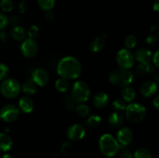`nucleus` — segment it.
<instances>
[{
	"label": "nucleus",
	"mask_w": 159,
	"mask_h": 158,
	"mask_svg": "<svg viewBox=\"0 0 159 158\" xmlns=\"http://www.w3.org/2000/svg\"><path fill=\"white\" fill-rule=\"evenodd\" d=\"M82 64L73 56H66L61 59L57 65V73L59 77L67 80L77 79L82 74Z\"/></svg>",
	"instance_id": "nucleus-1"
},
{
	"label": "nucleus",
	"mask_w": 159,
	"mask_h": 158,
	"mask_svg": "<svg viewBox=\"0 0 159 158\" xmlns=\"http://www.w3.org/2000/svg\"><path fill=\"white\" fill-rule=\"evenodd\" d=\"M99 150L104 156L113 157L120 150V146L116 137L110 133H104L99 139Z\"/></svg>",
	"instance_id": "nucleus-2"
},
{
	"label": "nucleus",
	"mask_w": 159,
	"mask_h": 158,
	"mask_svg": "<svg viewBox=\"0 0 159 158\" xmlns=\"http://www.w3.org/2000/svg\"><path fill=\"white\" fill-rule=\"evenodd\" d=\"M109 81L113 86L122 88L131 85L134 81V74L130 70L119 68L110 73Z\"/></svg>",
	"instance_id": "nucleus-3"
},
{
	"label": "nucleus",
	"mask_w": 159,
	"mask_h": 158,
	"mask_svg": "<svg viewBox=\"0 0 159 158\" xmlns=\"http://www.w3.org/2000/svg\"><path fill=\"white\" fill-rule=\"evenodd\" d=\"M125 118L132 123H138L145 119L147 116V109L145 106L138 102L129 103L126 107Z\"/></svg>",
	"instance_id": "nucleus-4"
},
{
	"label": "nucleus",
	"mask_w": 159,
	"mask_h": 158,
	"mask_svg": "<svg viewBox=\"0 0 159 158\" xmlns=\"http://www.w3.org/2000/svg\"><path fill=\"white\" fill-rule=\"evenodd\" d=\"M91 94V89L88 84L82 80L76 81L71 88V99L76 104L85 103L89 100Z\"/></svg>",
	"instance_id": "nucleus-5"
},
{
	"label": "nucleus",
	"mask_w": 159,
	"mask_h": 158,
	"mask_svg": "<svg viewBox=\"0 0 159 158\" xmlns=\"http://www.w3.org/2000/svg\"><path fill=\"white\" fill-rule=\"evenodd\" d=\"M21 91V85L20 82L12 77H7L2 81L0 84V93L6 99H14L20 94Z\"/></svg>",
	"instance_id": "nucleus-6"
},
{
	"label": "nucleus",
	"mask_w": 159,
	"mask_h": 158,
	"mask_svg": "<svg viewBox=\"0 0 159 158\" xmlns=\"http://www.w3.org/2000/svg\"><path fill=\"white\" fill-rule=\"evenodd\" d=\"M116 61L120 68L130 70L134 64V57L130 50L121 48L116 54Z\"/></svg>",
	"instance_id": "nucleus-7"
},
{
	"label": "nucleus",
	"mask_w": 159,
	"mask_h": 158,
	"mask_svg": "<svg viewBox=\"0 0 159 158\" xmlns=\"http://www.w3.org/2000/svg\"><path fill=\"white\" fill-rule=\"evenodd\" d=\"M20 51L23 57L26 58H32L38 54L39 46L35 40L26 38L20 43Z\"/></svg>",
	"instance_id": "nucleus-8"
},
{
	"label": "nucleus",
	"mask_w": 159,
	"mask_h": 158,
	"mask_svg": "<svg viewBox=\"0 0 159 158\" xmlns=\"http://www.w3.org/2000/svg\"><path fill=\"white\" fill-rule=\"evenodd\" d=\"M20 110L13 104H7L0 109V119L5 122H12L20 116Z\"/></svg>",
	"instance_id": "nucleus-9"
},
{
	"label": "nucleus",
	"mask_w": 159,
	"mask_h": 158,
	"mask_svg": "<svg viewBox=\"0 0 159 158\" xmlns=\"http://www.w3.org/2000/svg\"><path fill=\"white\" fill-rule=\"evenodd\" d=\"M85 133H86V130H85V126L80 123L72 124L68 127L66 132L68 139L73 142L82 140L85 137Z\"/></svg>",
	"instance_id": "nucleus-10"
},
{
	"label": "nucleus",
	"mask_w": 159,
	"mask_h": 158,
	"mask_svg": "<svg viewBox=\"0 0 159 158\" xmlns=\"http://www.w3.org/2000/svg\"><path fill=\"white\" fill-rule=\"evenodd\" d=\"M116 140L119 143L120 148H125L131 143L134 139V134L132 130L129 127H120L116 133Z\"/></svg>",
	"instance_id": "nucleus-11"
},
{
	"label": "nucleus",
	"mask_w": 159,
	"mask_h": 158,
	"mask_svg": "<svg viewBox=\"0 0 159 158\" xmlns=\"http://www.w3.org/2000/svg\"><path fill=\"white\" fill-rule=\"evenodd\" d=\"M31 79L37 85V86L44 87L49 82L50 76L44 68H37L32 72Z\"/></svg>",
	"instance_id": "nucleus-12"
},
{
	"label": "nucleus",
	"mask_w": 159,
	"mask_h": 158,
	"mask_svg": "<svg viewBox=\"0 0 159 158\" xmlns=\"http://www.w3.org/2000/svg\"><path fill=\"white\" fill-rule=\"evenodd\" d=\"M152 55L153 54L150 50L145 47H141L135 51L134 57V60L141 64H148L152 63Z\"/></svg>",
	"instance_id": "nucleus-13"
},
{
	"label": "nucleus",
	"mask_w": 159,
	"mask_h": 158,
	"mask_svg": "<svg viewBox=\"0 0 159 158\" xmlns=\"http://www.w3.org/2000/svg\"><path fill=\"white\" fill-rule=\"evenodd\" d=\"M158 91V84L153 81H144L140 87V92L144 98H152L155 96Z\"/></svg>",
	"instance_id": "nucleus-14"
},
{
	"label": "nucleus",
	"mask_w": 159,
	"mask_h": 158,
	"mask_svg": "<svg viewBox=\"0 0 159 158\" xmlns=\"http://www.w3.org/2000/svg\"><path fill=\"white\" fill-rule=\"evenodd\" d=\"M17 107L21 112L24 114H30L34 108V102L30 96L25 95L20 98Z\"/></svg>",
	"instance_id": "nucleus-15"
},
{
	"label": "nucleus",
	"mask_w": 159,
	"mask_h": 158,
	"mask_svg": "<svg viewBox=\"0 0 159 158\" xmlns=\"http://www.w3.org/2000/svg\"><path fill=\"white\" fill-rule=\"evenodd\" d=\"M110 101V98L105 91H99L96 93L92 99L93 105L97 108H102L107 106Z\"/></svg>",
	"instance_id": "nucleus-16"
},
{
	"label": "nucleus",
	"mask_w": 159,
	"mask_h": 158,
	"mask_svg": "<svg viewBox=\"0 0 159 158\" xmlns=\"http://www.w3.org/2000/svg\"><path fill=\"white\" fill-rule=\"evenodd\" d=\"M124 115L121 114V112H113L110 113L107 119V122L108 124L114 129H119L122 127V125L124 123Z\"/></svg>",
	"instance_id": "nucleus-17"
},
{
	"label": "nucleus",
	"mask_w": 159,
	"mask_h": 158,
	"mask_svg": "<svg viewBox=\"0 0 159 158\" xmlns=\"http://www.w3.org/2000/svg\"><path fill=\"white\" fill-rule=\"evenodd\" d=\"M120 98L127 104L131 103L136 98V91L133 87L130 85L124 87L122 88V91L120 92Z\"/></svg>",
	"instance_id": "nucleus-18"
},
{
	"label": "nucleus",
	"mask_w": 159,
	"mask_h": 158,
	"mask_svg": "<svg viewBox=\"0 0 159 158\" xmlns=\"http://www.w3.org/2000/svg\"><path fill=\"white\" fill-rule=\"evenodd\" d=\"M12 139L8 133H0V151L8 152L12 147Z\"/></svg>",
	"instance_id": "nucleus-19"
},
{
	"label": "nucleus",
	"mask_w": 159,
	"mask_h": 158,
	"mask_svg": "<svg viewBox=\"0 0 159 158\" xmlns=\"http://www.w3.org/2000/svg\"><path fill=\"white\" fill-rule=\"evenodd\" d=\"M105 46V39L102 37H96L90 41L89 47L93 53H99L103 50Z\"/></svg>",
	"instance_id": "nucleus-20"
},
{
	"label": "nucleus",
	"mask_w": 159,
	"mask_h": 158,
	"mask_svg": "<svg viewBox=\"0 0 159 158\" xmlns=\"http://www.w3.org/2000/svg\"><path fill=\"white\" fill-rule=\"evenodd\" d=\"M11 37L15 41L22 42L23 40L26 39V30L21 26H15L12 27L10 32Z\"/></svg>",
	"instance_id": "nucleus-21"
},
{
	"label": "nucleus",
	"mask_w": 159,
	"mask_h": 158,
	"mask_svg": "<svg viewBox=\"0 0 159 158\" xmlns=\"http://www.w3.org/2000/svg\"><path fill=\"white\" fill-rule=\"evenodd\" d=\"M37 86L32 79H28L27 81H24L23 85H21V91H23L24 94L27 96L33 95L37 92Z\"/></svg>",
	"instance_id": "nucleus-22"
},
{
	"label": "nucleus",
	"mask_w": 159,
	"mask_h": 158,
	"mask_svg": "<svg viewBox=\"0 0 159 158\" xmlns=\"http://www.w3.org/2000/svg\"><path fill=\"white\" fill-rule=\"evenodd\" d=\"M157 68L154 66L152 64H141L137 68V72L140 75H144V74H154L156 73Z\"/></svg>",
	"instance_id": "nucleus-23"
},
{
	"label": "nucleus",
	"mask_w": 159,
	"mask_h": 158,
	"mask_svg": "<svg viewBox=\"0 0 159 158\" xmlns=\"http://www.w3.org/2000/svg\"><path fill=\"white\" fill-rule=\"evenodd\" d=\"M70 84L68 80L59 77L55 81V88L57 91L61 93H65L68 91Z\"/></svg>",
	"instance_id": "nucleus-24"
},
{
	"label": "nucleus",
	"mask_w": 159,
	"mask_h": 158,
	"mask_svg": "<svg viewBox=\"0 0 159 158\" xmlns=\"http://www.w3.org/2000/svg\"><path fill=\"white\" fill-rule=\"evenodd\" d=\"M101 122H102V118L100 117V116L97 114H93L88 116L85 124L89 128H96L100 125Z\"/></svg>",
	"instance_id": "nucleus-25"
},
{
	"label": "nucleus",
	"mask_w": 159,
	"mask_h": 158,
	"mask_svg": "<svg viewBox=\"0 0 159 158\" xmlns=\"http://www.w3.org/2000/svg\"><path fill=\"white\" fill-rule=\"evenodd\" d=\"M75 110L76 114L82 118L88 117L90 114L89 107L85 103H80L76 105Z\"/></svg>",
	"instance_id": "nucleus-26"
},
{
	"label": "nucleus",
	"mask_w": 159,
	"mask_h": 158,
	"mask_svg": "<svg viewBox=\"0 0 159 158\" xmlns=\"http://www.w3.org/2000/svg\"><path fill=\"white\" fill-rule=\"evenodd\" d=\"M56 0H37L39 8L43 11L52 10L55 6Z\"/></svg>",
	"instance_id": "nucleus-27"
},
{
	"label": "nucleus",
	"mask_w": 159,
	"mask_h": 158,
	"mask_svg": "<svg viewBox=\"0 0 159 158\" xmlns=\"http://www.w3.org/2000/svg\"><path fill=\"white\" fill-rule=\"evenodd\" d=\"M137 43H138V40H137L136 37L133 34L127 36L124 40V47L127 50H130L136 46Z\"/></svg>",
	"instance_id": "nucleus-28"
},
{
	"label": "nucleus",
	"mask_w": 159,
	"mask_h": 158,
	"mask_svg": "<svg viewBox=\"0 0 159 158\" xmlns=\"http://www.w3.org/2000/svg\"><path fill=\"white\" fill-rule=\"evenodd\" d=\"M134 158H152V155L150 150L144 147H141L136 150L133 154Z\"/></svg>",
	"instance_id": "nucleus-29"
},
{
	"label": "nucleus",
	"mask_w": 159,
	"mask_h": 158,
	"mask_svg": "<svg viewBox=\"0 0 159 158\" xmlns=\"http://www.w3.org/2000/svg\"><path fill=\"white\" fill-rule=\"evenodd\" d=\"M112 105H113V108L115 110V112H124L127 104L121 98H119V99H116L113 101Z\"/></svg>",
	"instance_id": "nucleus-30"
},
{
	"label": "nucleus",
	"mask_w": 159,
	"mask_h": 158,
	"mask_svg": "<svg viewBox=\"0 0 159 158\" xmlns=\"http://www.w3.org/2000/svg\"><path fill=\"white\" fill-rule=\"evenodd\" d=\"M40 35V29L37 25H31L26 30V36L28 38L35 40Z\"/></svg>",
	"instance_id": "nucleus-31"
},
{
	"label": "nucleus",
	"mask_w": 159,
	"mask_h": 158,
	"mask_svg": "<svg viewBox=\"0 0 159 158\" xmlns=\"http://www.w3.org/2000/svg\"><path fill=\"white\" fill-rule=\"evenodd\" d=\"M61 153L65 156L71 154V152L73 151V145L69 141H65L61 146Z\"/></svg>",
	"instance_id": "nucleus-32"
},
{
	"label": "nucleus",
	"mask_w": 159,
	"mask_h": 158,
	"mask_svg": "<svg viewBox=\"0 0 159 158\" xmlns=\"http://www.w3.org/2000/svg\"><path fill=\"white\" fill-rule=\"evenodd\" d=\"M14 4L12 0H2L0 2V8L4 12H9L13 9Z\"/></svg>",
	"instance_id": "nucleus-33"
},
{
	"label": "nucleus",
	"mask_w": 159,
	"mask_h": 158,
	"mask_svg": "<svg viewBox=\"0 0 159 158\" xmlns=\"http://www.w3.org/2000/svg\"><path fill=\"white\" fill-rule=\"evenodd\" d=\"M9 74V67L3 63H0V81L7 78Z\"/></svg>",
	"instance_id": "nucleus-34"
},
{
	"label": "nucleus",
	"mask_w": 159,
	"mask_h": 158,
	"mask_svg": "<svg viewBox=\"0 0 159 158\" xmlns=\"http://www.w3.org/2000/svg\"><path fill=\"white\" fill-rule=\"evenodd\" d=\"M9 25V18L4 12H0V30H4Z\"/></svg>",
	"instance_id": "nucleus-35"
},
{
	"label": "nucleus",
	"mask_w": 159,
	"mask_h": 158,
	"mask_svg": "<svg viewBox=\"0 0 159 158\" xmlns=\"http://www.w3.org/2000/svg\"><path fill=\"white\" fill-rule=\"evenodd\" d=\"M158 41V37L154 33H150L146 37V43L150 46H155Z\"/></svg>",
	"instance_id": "nucleus-36"
},
{
	"label": "nucleus",
	"mask_w": 159,
	"mask_h": 158,
	"mask_svg": "<svg viewBox=\"0 0 159 158\" xmlns=\"http://www.w3.org/2000/svg\"><path fill=\"white\" fill-rule=\"evenodd\" d=\"M120 158H134L133 153L127 149H123L121 151L120 150Z\"/></svg>",
	"instance_id": "nucleus-37"
},
{
	"label": "nucleus",
	"mask_w": 159,
	"mask_h": 158,
	"mask_svg": "<svg viewBox=\"0 0 159 158\" xmlns=\"http://www.w3.org/2000/svg\"><path fill=\"white\" fill-rule=\"evenodd\" d=\"M76 106V103L74 102L72 99L71 98V99L69 100H67L66 102H65V108H67L69 111H71V110L75 109Z\"/></svg>",
	"instance_id": "nucleus-38"
},
{
	"label": "nucleus",
	"mask_w": 159,
	"mask_h": 158,
	"mask_svg": "<svg viewBox=\"0 0 159 158\" xmlns=\"http://www.w3.org/2000/svg\"><path fill=\"white\" fill-rule=\"evenodd\" d=\"M152 62L153 63V65L156 68H158L159 67V51L156 50L155 54L152 55Z\"/></svg>",
	"instance_id": "nucleus-39"
},
{
	"label": "nucleus",
	"mask_w": 159,
	"mask_h": 158,
	"mask_svg": "<svg viewBox=\"0 0 159 158\" xmlns=\"http://www.w3.org/2000/svg\"><path fill=\"white\" fill-rule=\"evenodd\" d=\"M45 20H48V21H52L54 18V13L52 12V10L46 11L44 14Z\"/></svg>",
	"instance_id": "nucleus-40"
},
{
	"label": "nucleus",
	"mask_w": 159,
	"mask_h": 158,
	"mask_svg": "<svg viewBox=\"0 0 159 158\" xmlns=\"http://www.w3.org/2000/svg\"><path fill=\"white\" fill-rule=\"evenodd\" d=\"M152 105L156 110L159 109V95L155 96L153 101H152Z\"/></svg>",
	"instance_id": "nucleus-41"
},
{
	"label": "nucleus",
	"mask_w": 159,
	"mask_h": 158,
	"mask_svg": "<svg viewBox=\"0 0 159 158\" xmlns=\"http://www.w3.org/2000/svg\"><path fill=\"white\" fill-rule=\"evenodd\" d=\"M8 39V33L5 30H0V40L6 41Z\"/></svg>",
	"instance_id": "nucleus-42"
},
{
	"label": "nucleus",
	"mask_w": 159,
	"mask_h": 158,
	"mask_svg": "<svg viewBox=\"0 0 159 158\" xmlns=\"http://www.w3.org/2000/svg\"><path fill=\"white\" fill-rule=\"evenodd\" d=\"M19 10L21 13H24L26 11V2L23 1L20 2V6H19Z\"/></svg>",
	"instance_id": "nucleus-43"
},
{
	"label": "nucleus",
	"mask_w": 159,
	"mask_h": 158,
	"mask_svg": "<svg viewBox=\"0 0 159 158\" xmlns=\"http://www.w3.org/2000/svg\"><path fill=\"white\" fill-rule=\"evenodd\" d=\"M154 11L156 12H158L159 11V0H155L153 2V6H152Z\"/></svg>",
	"instance_id": "nucleus-44"
},
{
	"label": "nucleus",
	"mask_w": 159,
	"mask_h": 158,
	"mask_svg": "<svg viewBox=\"0 0 159 158\" xmlns=\"http://www.w3.org/2000/svg\"><path fill=\"white\" fill-rule=\"evenodd\" d=\"M153 81H155L156 84H158V82H159V74H158V72H156V74H155V80H154Z\"/></svg>",
	"instance_id": "nucleus-45"
},
{
	"label": "nucleus",
	"mask_w": 159,
	"mask_h": 158,
	"mask_svg": "<svg viewBox=\"0 0 159 158\" xmlns=\"http://www.w3.org/2000/svg\"><path fill=\"white\" fill-rule=\"evenodd\" d=\"M1 158H13V157L9 154H4L3 156H1Z\"/></svg>",
	"instance_id": "nucleus-46"
}]
</instances>
